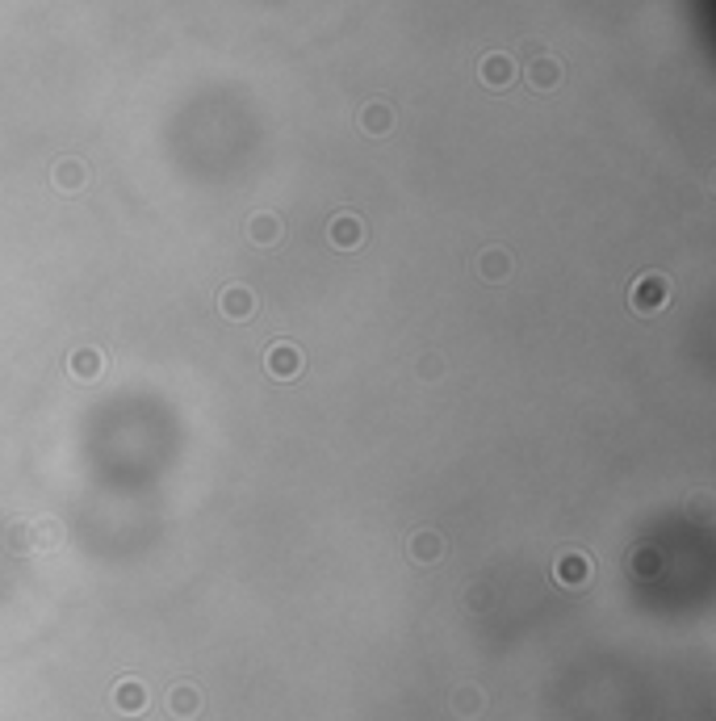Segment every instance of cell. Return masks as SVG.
<instances>
[{
    "instance_id": "cell-1",
    "label": "cell",
    "mask_w": 716,
    "mask_h": 721,
    "mask_svg": "<svg viewBox=\"0 0 716 721\" xmlns=\"http://www.w3.org/2000/svg\"><path fill=\"white\" fill-rule=\"evenodd\" d=\"M629 302H632L637 315H654V311H662V306L670 302V277H662V273H645V277H637Z\"/></svg>"
},
{
    "instance_id": "cell-2",
    "label": "cell",
    "mask_w": 716,
    "mask_h": 721,
    "mask_svg": "<svg viewBox=\"0 0 716 721\" xmlns=\"http://www.w3.org/2000/svg\"><path fill=\"white\" fill-rule=\"evenodd\" d=\"M264 365H268V374H273L277 382H293L306 369V361H302V348L285 340V344H273V348H268Z\"/></svg>"
},
{
    "instance_id": "cell-3",
    "label": "cell",
    "mask_w": 716,
    "mask_h": 721,
    "mask_svg": "<svg viewBox=\"0 0 716 721\" xmlns=\"http://www.w3.org/2000/svg\"><path fill=\"white\" fill-rule=\"evenodd\" d=\"M553 579H558L561 587H583L586 579H591V558L578 550H566L558 563H553Z\"/></svg>"
},
{
    "instance_id": "cell-4",
    "label": "cell",
    "mask_w": 716,
    "mask_h": 721,
    "mask_svg": "<svg viewBox=\"0 0 716 721\" xmlns=\"http://www.w3.org/2000/svg\"><path fill=\"white\" fill-rule=\"evenodd\" d=\"M219 311H222V319L243 323V319H252V311H255V293L247 290V285H227V290L219 293Z\"/></svg>"
},
{
    "instance_id": "cell-5",
    "label": "cell",
    "mask_w": 716,
    "mask_h": 721,
    "mask_svg": "<svg viewBox=\"0 0 716 721\" xmlns=\"http://www.w3.org/2000/svg\"><path fill=\"white\" fill-rule=\"evenodd\" d=\"M113 709L126 713V717L143 713L147 709V688L139 684V680H121V684H113Z\"/></svg>"
},
{
    "instance_id": "cell-6",
    "label": "cell",
    "mask_w": 716,
    "mask_h": 721,
    "mask_svg": "<svg viewBox=\"0 0 716 721\" xmlns=\"http://www.w3.org/2000/svg\"><path fill=\"white\" fill-rule=\"evenodd\" d=\"M101 369H105V356H101L97 348H76V353L67 356V374H72L76 382L101 378Z\"/></svg>"
},
{
    "instance_id": "cell-7",
    "label": "cell",
    "mask_w": 716,
    "mask_h": 721,
    "mask_svg": "<svg viewBox=\"0 0 716 721\" xmlns=\"http://www.w3.org/2000/svg\"><path fill=\"white\" fill-rule=\"evenodd\" d=\"M281 235H285V227H281L277 214H255V219L247 222V239H252V244H260V248L281 244Z\"/></svg>"
},
{
    "instance_id": "cell-8",
    "label": "cell",
    "mask_w": 716,
    "mask_h": 721,
    "mask_svg": "<svg viewBox=\"0 0 716 721\" xmlns=\"http://www.w3.org/2000/svg\"><path fill=\"white\" fill-rule=\"evenodd\" d=\"M361 239H364V227L356 214H336L331 219V244L336 248H361Z\"/></svg>"
},
{
    "instance_id": "cell-9",
    "label": "cell",
    "mask_w": 716,
    "mask_h": 721,
    "mask_svg": "<svg viewBox=\"0 0 716 721\" xmlns=\"http://www.w3.org/2000/svg\"><path fill=\"white\" fill-rule=\"evenodd\" d=\"M440 554H444V537H440V533H432V528H419V533L411 537V558H415V563L432 566Z\"/></svg>"
},
{
    "instance_id": "cell-10",
    "label": "cell",
    "mask_w": 716,
    "mask_h": 721,
    "mask_svg": "<svg viewBox=\"0 0 716 721\" xmlns=\"http://www.w3.org/2000/svg\"><path fill=\"white\" fill-rule=\"evenodd\" d=\"M528 80H533V88H541V93L558 88L561 85V63L553 59V55H541V59H533V68H528Z\"/></svg>"
},
{
    "instance_id": "cell-11",
    "label": "cell",
    "mask_w": 716,
    "mask_h": 721,
    "mask_svg": "<svg viewBox=\"0 0 716 721\" xmlns=\"http://www.w3.org/2000/svg\"><path fill=\"white\" fill-rule=\"evenodd\" d=\"M168 709H172V717H197V709H201V692H197L193 684H176L168 692Z\"/></svg>"
},
{
    "instance_id": "cell-12",
    "label": "cell",
    "mask_w": 716,
    "mask_h": 721,
    "mask_svg": "<svg viewBox=\"0 0 716 721\" xmlns=\"http://www.w3.org/2000/svg\"><path fill=\"white\" fill-rule=\"evenodd\" d=\"M478 72H482V80H486L490 88H507V85H511V76H515V63H511L507 55H486Z\"/></svg>"
},
{
    "instance_id": "cell-13",
    "label": "cell",
    "mask_w": 716,
    "mask_h": 721,
    "mask_svg": "<svg viewBox=\"0 0 716 721\" xmlns=\"http://www.w3.org/2000/svg\"><path fill=\"white\" fill-rule=\"evenodd\" d=\"M50 176H55V189H63V194H76V189L88 181V168L80 164V159H59Z\"/></svg>"
},
{
    "instance_id": "cell-14",
    "label": "cell",
    "mask_w": 716,
    "mask_h": 721,
    "mask_svg": "<svg viewBox=\"0 0 716 721\" xmlns=\"http://www.w3.org/2000/svg\"><path fill=\"white\" fill-rule=\"evenodd\" d=\"M507 273H511V257L503 248H490V252L478 257V277H486V282H503Z\"/></svg>"
},
{
    "instance_id": "cell-15",
    "label": "cell",
    "mask_w": 716,
    "mask_h": 721,
    "mask_svg": "<svg viewBox=\"0 0 716 721\" xmlns=\"http://www.w3.org/2000/svg\"><path fill=\"white\" fill-rule=\"evenodd\" d=\"M361 126L369 131V135H386L389 126H394V113H389V105H364V113H361Z\"/></svg>"
},
{
    "instance_id": "cell-16",
    "label": "cell",
    "mask_w": 716,
    "mask_h": 721,
    "mask_svg": "<svg viewBox=\"0 0 716 721\" xmlns=\"http://www.w3.org/2000/svg\"><path fill=\"white\" fill-rule=\"evenodd\" d=\"M482 705H486V692H482V688H470V684H465V688H457V692H452V709L461 713V717H474V713H482Z\"/></svg>"
},
{
    "instance_id": "cell-17",
    "label": "cell",
    "mask_w": 716,
    "mask_h": 721,
    "mask_svg": "<svg viewBox=\"0 0 716 721\" xmlns=\"http://www.w3.org/2000/svg\"><path fill=\"white\" fill-rule=\"evenodd\" d=\"M34 541H38V545H55V541H59V525H55V520H38V525H34Z\"/></svg>"
}]
</instances>
